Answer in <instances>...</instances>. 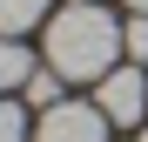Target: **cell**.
<instances>
[{
	"mask_svg": "<svg viewBox=\"0 0 148 142\" xmlns=\"http://www.w3.org/2000/svg\"><path fill=\"white\" fill-rule=\"evenodd\" d=\"M27 75H34V54L14 34H0V95H7V88H27Z\"/></svg>",
	"mask_w": 148,
	"mask_h": 142,
	"instance_id": "277c9868",
	"label": "cell"
},
{
	"mask_svg": "<svg viewBox=\"0 0 148 142\" xmlns=\"http://www.w3.org/2000/svg\"><path fill=\"white\" fill-rule=\"evenodd\" d=\"M108 115L101 102H54V108H40V122H34V142H108Z\"/></svg>",
	"mask_w": 148,
	"mask_h": 142,
	"instance_id": "7a4b0ae2",
	"label": "cell"
},
{
	"mask_svg": "<svg viewBox=\"0 0 148 142\" xmlns=\"http://www.w3.org/2000/svg\"><path fill=\"white\" fill-rule=\"evenodd\" d=\"M20 95H27L34 108H54V102H61V75H54V68H40V75H27V88H20Z\"/></svg>",
	"mask_w": 148,
	"mask_h": 142,
	"instance_id": "8992f818",
	"label": "cell"
},
{
	"mask_svg": "<svg viewBox=\"0 0 148 142\" xmlns=\"http://www.w3.org/2000/svg\"><path fill=\"white\" fill-rule=\"evenodd\" d=\"M121 47H128L121 20L101 14L94 0H74V7H61L47 20V68L61 81H101V75H114Z\"/></svg>",
	"mask_w": 148,
	"mask_h": 142,
	"instance_id": "6da1fadb",
	"label": "cell"
},
{
	"mask_svg": "<svg viewBox=\"0 0 148 142\" xmlns=\"http://www.w3.org/2000/svg\"><path fill=\"white\" fill-rule=\"evenodd\" d=\"M141 142H148V129H141Z\"/></svg>",
	"mask_w": 148,
	"mask_h": 142,
	"instance_id": "30bf717a",
	"label": "cell"
},
{
	"mask_svg": "<svg viewBox=\"0 0 148 142\" xmlns=\"http://www.w3.org/2000/svg\"><path fill=\"white\" fill-rule=\"evenodd\" d=\"M94 102L114 129H141V108H148V75L141 68H114V75L94 81Z\"/></svg>",
	"mask_w": 148,
	"mask_h": 142,
	"instance_id": "3957f363",
	"label": "cell"
},
{
	"mask_svg": "<svg viewBox=\"0 0 148 142\" xmlns=\"http://www.w3.org/2000/svg\"><path fill=\"white\" fill-rule=\"evenodd\" d=\"M128 7H135V14H148V0H128Z\"/></svg>",
	"mask_w": 148,
	"mask_h": 142,
	"instance_id": "9c48e42d",
	"label": "cell"
},
{
	"mask_svg": "<svg viewBox=\"0 0 148 142\" xmlns=\"http://www.w3.org/2000/svg\"><path fill=\"white\" fill-rule=\"evenodd\" d=\"M0 142H27V115H20V102H7V95H0Z\"/></svg>",
	"mask_w": 148,
	"mask_h": 142,
	"instance_id": "52a82bcc",
	"label": "cell"
},
{
	"mask_svg": "<svg viewBox=\"0 0 148 142\" xmlns=\"http://www.w3.org/2000/svg\"><path fill=\"white\" fill-rule=\"evenodd\" d=\"M121 34H128V54H135V68H148V14H135Z\"/></svg>",
	"mask_w": 148,
	"mask_h": 142,
	"instance_id": "ba28073f",
	"label": "cell"
},
{
	"mask_svg": "<svg viewBox=\"0 0 148 142\" xmlns=\"http://www.w3.org/2000/svg\"><path fill=\"white\" fill-rule=\"evenodd\" d=\"M47 20V0H0V34H27V27H40Z\"/></svg>",
	"mask_w": 148,
	"mask_h": 142,
	"instance_id": "5b68a950",
	"label": "cell"
}]
</instances>
